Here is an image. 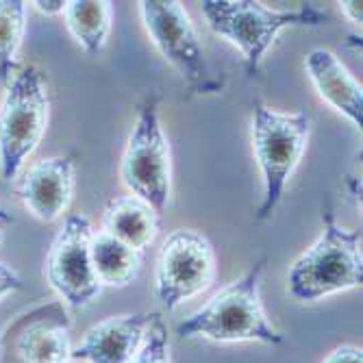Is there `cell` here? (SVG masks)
<instances>
[{
    "label": "cell",
    "instance_id": "cell-7",
    "mask_svg": "<svg viewBox=\"0 0 363 363\" xmlns=\"http://www.w3.org/2000/svg\"><path fill=\"white\" fill-rule=\"evenodd\" d=\"M138 5L150 42L163 61L181 74L187 87L194 94L222 91L224 79L209 68L201 38L185 7L177 0H144Z\"/></svg>",
    "mask_w": 363,
    "mask_h": 363
},
{
    "label": "cell",
    "instance_id": "cell-11",
    "mask_svg": "<svg viewBox=\"0 0 363 363\" xmlns=\"http://www.w3.org/2000/svg\"><path fill=\"white\" fill-rule=\"evenodd\" d=\"M152 315L138 311L101 320L72 346V359L79 363H130L144 342Z\"/></svg>",
    "mask_w": 363,
    "mask_h": 363
},
{
    "label": "cell",
    "instance_id": "cell-22",
    "mask_svg": "<svg viewBox=\"0 0 363 363\" xmlns=\"http://www.w3.org/2000/svg\"><path fill=\"white\" fill-rule=\"evenodd\" d=\"M35 7L42 16H63L65 11V0H35V3H30Z\"/></svg>",
    "mask_w": 363,
    "mask_h": 363
},
{
    "label": "cell",
    "instance_id": "cell-19",
    "mask_svg": "<svg viewBox=\"0 0 363 363\" xmlns=\"http://www.w3.org/2000/svg\"><path fill=\"white\" fill-rule=\"evenodd\" d=\"M24 287V281L16 268H11L9 263L0 261V301L9 294H16Z\"/></svg>",
    "mask_w": 363,
    "mask_h": 363
},
{
    "label": "cell",
    "instance_id": "cell-4",
    "mask_svg": "<svg viewBox=\"0 0 363 363\" xmlns=\"http://www.w3.org/2000/svg\"><path fill=\"white\" fill-rule=\"evenodd\" d=\"M201 11L209 28L233 44L246 61V72L255 77L266 52L285 28L291 26H322L328 20L318 7L298 9H268L252 0H203Z\"/></svg>",
    "mask_w": 363,
    "mask_h": 363
},
{
    "label": "cell",
    "instance_id": "cell-2",
    "mask_svg": "<svg viewBox=\"0 0 363 363\" xmlns=\"http://www.w3.org/2000/svg\"><path fill=\"white\" fill-rule=\"evenodd\" d=\"M361 283V230L340 226L331 203L326 201L320 238L289 266L287 294L298 303H318L328 296L357 289Z\"/></svg>",
    "mask_w": 363,
    "mask_h": 363
},
{
    "label": "cell",
    "instance_id": "cell-24",
    "mask_svg": "<svg viewBox=\"0 0 363 363\" xmlns=\"http://www.w3.org/2000/svg\"><path fill=\"white\" fill-rule=\"evenodd\" d=\"M3 242H5V230H3V226H0V246H3Z\"/></svg>",
    "mask_w": 363,
    "mask_h": 363
},
{
    "label": "cell",
    "instance_id": "cell-17",
    "mask_svg": "<svg viewBox=\"0 0 363 363\" xmlns=\"http://www.w3.org/2000/svg\"><path fill=\"white\" fill-rule=\"evenodd\" d=\"M26 35V3L0 0V83L5 87L18 72V55Z\"/></svg>",
    "mask_w": 363,
    "mask_h": 363
},
{
    "label": "cell",
    "instance_id": "cell-14",
    "mask_svg": "<svg viewBox=\"0 0 363 363\" xmlns=\"http://www.w3.org/2000/svg\"><path fill=\"white\" fill-rule=\"evenodd\" d=\"M91 263L96 279L103 287H128L144 266V252L135 250L105 230L91 235Z\"/></svg>",
    "mask_w": 363,
    "mask_h": 363
},
{
    "label": "cell",
    "instance_id": "cell-8",
    "mask_svg": "<svg viewBox=\"0 0 363 363\" xmlns=\"http://www.w3.org/2000/svg\"><path fill=\"white\" fill-rule=\"evenodd\" d=\"M218 277L213 244L196 228H177L161 244L155 263V296L166 311L207 291Z\"/></svg>",
    "mask_w": 363,
    "mask_h": 363
},
{
    "label": "cell",
    "instance_id": "cell-18",
    "mask_svg": "<svg viewBox=\"0 0 363 363\" xmlns=\"http://www.w3.org/2000/svg\"><path fill=\"white\" fill-rule=\"evenodd\" d=\"M130 363H172L170 352V337H168V326L163 322L159 313L152 315L148 331L144 335V342Z\"/></svg>",
    "mask_w": 363,
    "mask_h": 363
},
{
    "label": "cell",
    "instance_id": "cell-1",
    "mask_svg": "<svg viewBox=\"0 0 363 363\" xmlns=\"http://www.w3.org/2000/svg\"><path fill=\"white\" fill-rule=\"evenodd\" d=\"M266 270L268 257H261L238 281L222 287L201 309L181 320L177 326L179 335L216 344L283 346L285 335L272 324L261 303Z\"/></svg>",
    "mask_w": 363,
    "mask_h": 363
},
{
    "label": "cell",
    "instance_id": "cell-9",
    "mask_svg": "<svg viewBox=\"0 0 363 363\" xmlns=\"http://www.w3.org/2000/svg\"><path fill=\"white\" fill-rule=\"evenodd\" d=\"M91 235L94 228L89 218L72 213L63 220L46 257V283L72 311L91 307L103 291L91 263Z\"/></svg>",
    "mask_w": 363,
    "mask_h": 363
},
{
    "label": "cell",
    "instance_id": "cell-25",
    "mask_svg": "<svg viewBox=\"0 0 363 363\" xmlns=\"http://www.w3.org/2000/svg\"><path fill=\"white\" fill-rule=\"evenodd\" d=\"M59 363H79V361H74V359H68V361H59Z\"/></svg>",
    "mask_w": 363,
    "mask_h": 363
},
{
    "label": "cell",
    "instance_id": "cell-3",
    "mask_svg": "<svg viewBox=\"0 0 363 363\" xmlns=\"http://www.w3.org/2000/svg\"><path fill=\"white\" fill-rule=\"evenodd\" d=\"M311 118L305 111H279L255 101L250 144L261 170L263 196L257 207V220H268L281 205L287 181L303 161L309 144Z\"/></svg>",
    "mask_w": 363,
    "mask_h": 363
},
{
    "label": "cell",
    "instance_id": "cell-13",
    "mask_svg": "<svg viewBox=\"0 0 363 363\" xmlns=\"http://www.w3.org/2000/svg\"><path fill=\"white\" fill-rule=\"evenodd\" d=\"M103 230L144 252L159 235V213L138 196H116L105 207Z\"/></svg>",
    "mask_w": 363,
    "mask_h": 363
},
{
    "label": "cell",
    "instance_id": "cell-5",
    "mask_svg": "<svg viewBox=\"0 0 363 363\" xmlns=\"http://www.w3.org/2000/svg\"><path fill=\"white\" fill-rule=\"evenodd\" d=\"M50 118V98L42 72L24 65L5 87L0 103V177L18 181L26 161L42 144Z\"/></svg>",
    "mask_w": 363,
    "mask_h": 363
},
{
    "label": "cell",
    "instance_id": "cell-12",
    "mask_svg": "<svg viewBox=\"0 0 363 363\" xmlns=\"http://www.w3.org/2000/svg\"><path fill=\"white\" fill-rule=\"evenodd\" d=\"M305 70L322 101L361 128L363 87L340 61V57L326 48H313L305 57Z\"/></svg>",
    "mask_w": 363,
    "mask_h": 363
},
{
    "label": "cell",
    "instance_id": "cell-23",
    "mask_svg": "<svg viewBox=\"0 0 363 363\" xmlns=\"http://www.w3.org/2000/svg\"><path fill=\"white\" fill-rule=\"evenodd\" d=\"M9 222H13V218L7 213V209L0 205V224H9Z\"/></svg>",
    "mask_w": 363,
    "mask_h": 363
},
{
    "label": "cell",
    "instance_id": "cell-21",
    "mask_svg": "<svg viewBox=\"0 0 363 363\" xmlns=\"http://www.w3.org/2000/svg\"><path fill=\"white\" fill-rule=\"evenodd\" d=\"M340 5V11L342 16L352 24V26H361V20H363V3H357V0H342Z\"/></svg>",
    "mask_w": 363,
    "mask_h": 363
},
{
    "label": "cell",
    "instance_id": "cell-20",
    "mask_svg": "<svg viewBox=\"0 0 363 363\" xmlns=\"http://www.w3.org/2000/svg\"><path fill=\"white\" fill-rule=\"evenodd\" d=\"M322 363H363V350L354 344H342L328 352Z\"/></svg>",
    "mask_w": 363,
    "mask_h": 363
},
{
    "label": "cell",
    "instance_id": "cell-10",
    "mask_svg": "<svg viewBox=\"0 0 363 363\" xmlns=\"http://www.w3.org/2000/svg\"><path fill=\"white\" fill-rule=\"evenodd\" d=\"M77 191V166L72 157H48L24 168L16 196L40 222H55L70 209Z\"/></svg>",
    "mask_w": 363,
    "mask_h": 363
},
{
    "label": "cell",
    "instance_id": "cell-15",
    "mask_svg": "<svg viewBox=\"0 0 363 363\" xmlns=\"http://www.w3.org/2000/svg\"><path fill=\"white\" fill-rule=\"evenodd\" d=\"M65 28L89 57H98L109 44L113 26V3L107 0H70L63 11Z\"/></svg>",
    "mask_w": 363,
    "mask_h": 363
},
{
    "label": "cell",
    "instance_id": "cell-16",
    "mask_svg": "<svg viewBox=\"0 0 363 363\" xmlns=\"http://www.w3.org/2000/svg\"><path fill=\"white\" fill-rule=\"evenodd\" d=\"M16 350L24 363H59L72 359L70 335L59 324H30L20 333Z\"/></svg>",
    "mask_w": 363,
    "mask_h": 363
},
{
    "label": "cell",
    "instance_id": "cell-6",
    "mask_svg": "<svg viewBox=\"0 0 363 363\" xmlns=\"http://www.w3.org/2000/svg\"><path fill=\"white\" fill-rule=\"evenodd\" d=\"M120 179L130 196L163 213L172 196V152L161 124V96L148 91L120 161Z\"/></svg>",
    "mask_w": 363,
    "mask_h": 363
}]
</instances>
